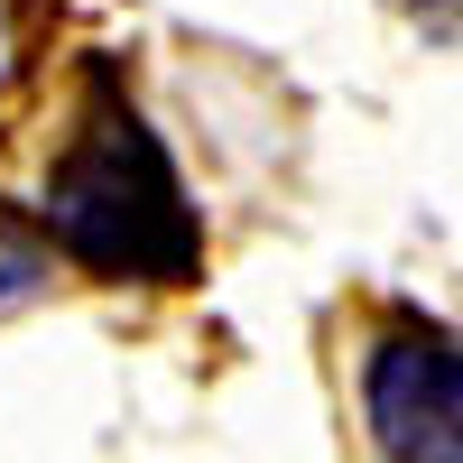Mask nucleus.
I'll return each instance as SVG.
<instances>
[{"label":"nucleus","instance_id":"obj_1","mask_svg":"<svg viewBox=\"0 0 463 463\" xmlns=\"http://www.w3.org/2000/svg\"><path fill=\"white\" fill-rule=\"evenodd\" d=\"M37 241L47 260H74L121 288H185L204 260V213L111 56L84 74V111L37 195Z\"/></svg>","mask_w":463,"mask_h":463},{"label":"nucleus","instance_id":"obj_2","mask_svg":"<svg viewBox=\"0 0 463 463\" xmlns=\"http://www.w3.org/2000/svg\"><path fill=\"white\" fill-rule=\"evenodd\" d=\"M362 436L380 463H463V362L427 306H390L362 343Z\"/></svg>","mask_w":463,"mask_h":463},{"label":"nucleus","instance_id":"obj_3","mask_svg":"<svg viewBox=\"0 0 463 463\" xmlns=\"http://www.w3.org/2000/svg\"><path fill=\"white\" fill-rule=\"evenodd\" d=\"M56 279V260H47V241L19 222V213H0V316H19V306Z\"/></svg>","mask_w":463,"mask_h":463},{"label":"nucleus","instance_id":"obj_4","mask_svg":"<svg viewBox=\"0 0 463 463\" xmlns=\"http://www.w3.org/2000/svg\"><path fill=\"white\" fill-rule=\"evenodd\" d=\"M19 65H28V0H0V93L19 84Z\"/></svg>","mask_w":463,"mask_h":463},{"label":"nucleus","instance_id":"obj_5","mask_svg":"<svg viewBox=\"0 0 463 463\" xmlns=\"http://www.w3.org/2000/svg\"><path fill=\"white\" fill-rule=\"evenodd\" d=\"M417 10H436V37H454V0H417Z\"/></svg>","mask_w":463,"mask_h":463}]
</instances>
